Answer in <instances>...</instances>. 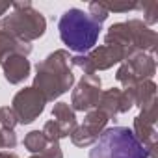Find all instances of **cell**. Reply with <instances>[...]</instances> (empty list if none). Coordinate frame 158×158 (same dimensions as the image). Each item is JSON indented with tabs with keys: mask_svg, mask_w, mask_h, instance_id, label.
Returning a JSON list of instances; mask_svg holds the SVG:
<instances>
[{
	"mask_svg": "<svg viewBox=\"0 0 158 158\" xmlns=\"http://www.w3.org/2000/svg\"><path fill=\"white\" fill-rule=\"evenodd\" d=\"M32 52V45L21 39H15L13 35L6 34L0 30V61L10 54H21V56H28Z\"/></svg>",
	"mask_w": 158,
	"mask_h": 158,
	"instance_id": "5bb4252c",
	"label": "cell"
},
{
	"mask_svg": "<svg viewBox=\"0 0 158 158\" xmlns=\"http://www.w3.org/2000/svg\"><path fill=\"white\" fill-rule=\"evenodd\" d=\"M17 145V134L13 130L2 128L0 130V149H13Z\"/></svg>",
	"mask_w": 158,
	"mask_h": 158,
	"instance_id": "d4e9b609",
	"label": "cell"
},
{
	"mask_svg": "<svg viewBox=\"0 0 158 158\" xmlns=\"http://www.w3.org/2000/svg\"><path fill=\"white\" fill-rule=\"evenodd\" d=\"M108 115L104 112H101L99 108H93L89 112H86V119H84V128H88L95 138H99L104 130H106V125H108Z\"/></svg>",
	"mask_w": 158,
	"mask_h": 158,
	"instance_id": "e0dca14e",
	"label": "cell"
},
{
	"mask_svg": "<svg viewBox=\"0 0 158 158\" xmlns=\"http://www.w3.org/2000/svg\"><path fill=\"white\" fill-rule=\"evenodd\" d=\"M95 23H99V24H102L106 19H108V11H106V8L102 6V2H91L89 4V13H88Z\"/></svg>",
	"mask_w": 158,
	"mask_h": 158,
	"instance_id": "603a6c76",
	"label": "cell"
},
{
	"mask_svg": "<svg viewBox=\"0 0 158 158\" xmlns=\"http://www.w3.org/2000/svg\"><path fill=\"white\" fill-rule=\"evenodd\" d=\"M99 138H95L88 128H84L82 125H78L73 132H71V141L76 145V147H89L97 141Z\"/></svg>",
	"mask_w": 158,
	"mask_h": 158,
	"instance_id": "d6986e66",
	"label": "cell"
},
{
	"mask_svg": "<svg viewBox=\"0 0 158 158\" xmlns=\"http://www.w3.org/2000/svg\"><path fill=\"white\" fill-rule=\"evenodd\" d=\"M52 117H54V121L61 127V130H63L67 136H71V132L78 127V123H76V114H74V110H73L67 102H58V104H54V108H52Z\"/></svg>",
	"mask_w": 158,
	"mask_h": 158,
	"instance_id": "9a60e30c",
	"label": "cell"
},
{
	"mask_svg": "<svg viewBox=\"0 0 158 158\" xmlns=\"http://www.w3.org/2000/svg\"><path fill=\"white\" fill-rule=\"evenodd\" d=\"M45 104H47L45 97L35 88H24L13 97V106L11 108H13L19 123L28 125V123L35 121L43 114Z\"/></svg>",
	"mask_w": 158,
	"mask_h": 158,
	"instance_id": "ba28073f",
	"label": "cell"
},
{
	"mask_svg": "<svg viewBox=\"0 0 158 158\" xmlns=\"http://www.w3.org/2000/svg\"><path fill=\"white\" fill-rule=\"evenodd\" d=\"M39 156L41 158H63V152H61L60 143H48L47 149H43V152Z\"/></svg>",
	"mask_w": 158,
	"mask_h": 158,
	"instance_id": "484cf974",
	"label": "cell"
},
{
	"mask_svg": "<svg viewBox=\"0 0 158 158\" xmlns=\"http://www.w3.org/2000/svg\"><path fill=\"white\" fill-rule=\"evenodd\" d=\"M128 28H130V35H132V45L136 50L147 52V54H154L156 45H158V35L154 30H151L143 21L139 19H130L127 21Z\"/></svg>",
	"mask_w": 158,
	"mask_h": 158,
	"instance_id": "30bf717a",
	"label": "cell"
},
{
	"mask_svg": "<svg viewBox=\"0 0 158 158\" xmlns=\"http://www.w3.org/2000/svg\"><path fill=\"white\" fill-rule=\"evenodd\" d=\"M0 63H2L4 76H6V80L10 84H21L24 78H28V74H30V61H28L26 56L10 54Z\"/></svg>",
	"mask_w": 158,
	"mask_h": 158,
	"instance_id": "8fae6325",
	"label": "cell"
},
{
	"mask_svg": "<svg viewBox=\"0 0 158 158\" xmlns=\"http://www.w3.org/2000/svg\"><path fill=\"white\" fill-rule=\"evenodd\" d=\"M41 132L45 134V138H47V141H48V143H58L61 138H67V134L61 130V127H60V125H58L54 119L47 121Z\"/></svg>",
	"mask_w": 158,
	"mask_h": 158,
	"instance_id": "ffe728a7",
	"label": "cell"
},
{
	"mask_svg": "<svg viewBox=\"0 0 158 158\" xmlns=\"http://www.w3.org/2000/svg\"><path fill=\"white\" fill-rule=\"evenodd\" d=\"M138 10H143V21L145 24H154L158 23V2L156 0H147V2H139Z\"/></svg>",
	"mask_w": 158,
	"mask_h": 158,
	"instance_id": "44dd1931",
	"label": "cell"
},
{
	"mask_svg": "<svg viewBox=\"0 0 158 158\" xmlns=\"http://www.w3.org/2000/svg\"><path fill=\"white\" fill-rule=\"evenodd\" d=\"M134 91V104L139 108H145L152 101H156V84L152 80H139L136 86H132Z\"/></svg>",
	"mask_w": 158,
	"mask_h": 158,
	"instance_id": "2e32d148",
	"label": "cell"
},
{
	"mask_svg": "<svg viewBox=\"0 0 158 158\" xmlns=\"http://www.w3.org/2000/svg\"><path fill=\"white\" fill-rule=\"evenodd\" d=\"M123 63L128 67V71L132 73V76L136 80H151L156 73V61L154 56L141 52V50H132L127 54V58L123 60Z\"/></svg>",
	"mask_w": 158,
	"mask_h": 158,
	"instance_id": "9c48e42d",
	"label": "cell"
},
{
	"mask_svg": "<svg viewBox=\"0 0 158 158\" xmlns=\"http://www.w3.org/2000/svg\"><path fill=\"white\" fill-rule=\"evenodd\" d=\"M102 6L106 8V11H117V13H125V11H132L138 10V2H102Z\"/></svg>",
	"mask_w": 158,
	"mask_h": 158,
	"instance_id": "cb8c5ba5",
	"label": "cell"
},
{
	"mask_svg": "<svg viewBox=\"0 0 158 158\" xmlns=\"http://www.w3.org/2000/svg\"><path fill=\"white\" fill-rule=\"evenodd\" d=\"M47 145H48V141L41 130H32L24 136V147H26V151H30L34 154H41L43 149H47Z\"/></svg>",
	"mask_w": 158,
	"mask_h": 158,
	"instance_id": "ac0fdd59",
	"label": "cell"
},
{
	"mask_svg": "<svg viewBox=\"0 0 158 158\" xmlns=\"http://www.w3.org/2000/svg\"><path fill=\"white\" fill-rule=\"evenodd\" d=\"M89 158H149V152L130 128L112 127L93 143Z\"/></svg>",
	"mask_w": 158,
	"mask_h": 158,
	"instance_id": "3957f363",
	"label": "cell"
},
{
	"mask_svg": "<svg viewBox=\"0 0 158 158\" xmlns=\"http://www.w3.org/2000/svg\"><path fill=\"white\" fill-rule=\"evenodd\" d=\"M74 84V74L71 71V56L67 50H54L43 61L37 63V74L34 86L47 102L56 101Z\"/></svg>",
	"mask_w": 158,
	"mask_h": 158,
	"instance_id": "6da1fadb",
	"label": "cell"
},
{
	"mask_svg": "<svg viewBox=\"0 0 158 158\" xmlns=\"http://www.w3.org/2000/svg\"><path fill=\"white\" fill-rule=\"evenodd\" d=\"M30 158H41V156H39V154H34V156H30Z\"/></svg>",
	"mask_w": 158,
	"mask_h": 158,
	"instance_id": "f1b7e54d",
	"label": "cell"
},
{
	"mask_svg": "<svg viewBox=\"0 0 158 158\" xmlns=\"http://www.w3.org/2000/svg\"><path fill=\"white\" fill-rule=\"evenodd\" d=\"M97 108L108 115V119H115L117 114H125V104H123V91L119 88H112L101 93Z\"/></svg>",
	"mask_w": 158,
	"mask_h": 158,
	"instance_id": "7c38bea8",
	"label": "cell"
},
{
	"mask_svg": "<svg viewBox=\"0 0 158 158\" xmlns=\"http://www.w3.org/2000/svg\"><path fill=\"white\" fill-rule=\"evenodd\" d=\"M0 123H2V128H8V130H13L19 125V119H17L11 106H2L0 108Z\"/></svg>",
	"mask_w": 158,
	"mask_h": 158,
	"instance_id": "7402d4cb",
	"label": "cell"
},
{
	"mask_svg": "<svg viewBox=\"0 0 158 158\" xmlns=\"http://www.w3.org/2000/svg\"><path fill=\"white\" fill-rule=\"evenodd\" d=\"M13 13L0 19V30L21 41L39 39L47 30V21L30 2H13Z\"/></svg>",
	"mask_w": 158,
	"mask_h": 158,
	"instance_id": "277c9868",
	"label": "cell"
},
{
	"mask_svg": "<svg viewBox=\"0 0 158 158\" xmlns=\"http://www.w3.org/2000/svg\"><path fill=\"white\" fill-rule=\"evenodd\" d=\"M0 158H19L15 152H10V151H2L0 152Z\"/></svg>",
	"mask_w": 158,
	"mask_h": 158,
	"instance_id": "83f0119b",
	"label": "cell"
},
{
	"mask_svg": "<svg viewBox=\"0 0 158 158\" xmlns=\"http://www.w3.org/2000/svg\"><path fill=\"white\" fill-rule=\"evenodd\" d=\"M156 119H158V99L152 101L151 104H147L145 108H141L139 114L134 119V130L132 132L138 138V141L147 149L149 158H158V152H156V130H154Z\"/></svg>",
	"mask_w": 158,
	"mask_h": 158,
	"instance_id": "8992f818",
	"label": "cell"
},
{
	"mask_svg": "<svg viewBox=\"0 0 158 158\" xmlns=\"http://www.w3.org/2000/svg\"><path fill=\"white\" fill-rule=\"evenodd\" d=\"M101 26L102 24L95 23L88 13L76 8L67 10L58 24L61 41L78 54H88L95 47L101 34Z\"/></svg>",
	"mask_w": 158,
	"mask_h": 158,
	"instance_id": "7a4b0ae2",
	"label": "cell"
},
{
	"mask_svg": "<svg viewBox=\"0 0 158 158\" xmlns=\"http://www.w3.org/2000/svg\"><path fill=\"white\" fill-rule=\"evenodd\" d=\"M106 45H114V47H121L127 52L136 50L132 45V35H130V28L127 23H115L108 28L106 37H104Z\"/></svg>",
	"mask_w": 158,
	"mask_h": 158,
	"instance_id": "4fadbf2b",
	"label": "cell"
},
{
	"mask_svg": "<svg viewBox=\"0 0 158 158\" xmlns=\"http://www.w3.org/2000/svg\"><path fill=\"white\" fill-rule=\"evenodd\" d=\"M127 50L114 45H101L97 48H91L88 54L71 56V63L74 67H80L84 74H95L97 71H106L114 67L115 63H121L127 58Z\"/></svg>",
	"mask_w": 158,
	"mask_h": 158,
	"instance_id": "5b68a950",
	"label": "cell"
},
{
	"mask_svg": "<svg viewBox=\"0 0 158 158\" xmlns=\"http://www.w3.org/2000/svg\"><path fill=\"white\" fill-rule=\"evenodd\" d=\"M11 8V2H0V15H4Z\"/></svg>",
	"mask_w": 158,
	"mask_h": 158,
	"instance_id": "4316f807",
	"label": "cell"
},
{
	"mask_svg": "<svg viewBox=\"0 0 158 158\" xmlns=\"http://www.w3.org/2000/svg\"><path fill=\"white\" fill-rule=\"evenodd\" d=\"M101 78L97 74H84L80 82L76 84L73 95H71V108L74 112H89L97 108L99 97H101Z\"/></svg>",
	"mask_w": 158,
	"mask_h": 158,
	"instance_id": "52a82bcc",
	"label": "cell"
}]
</instances>
